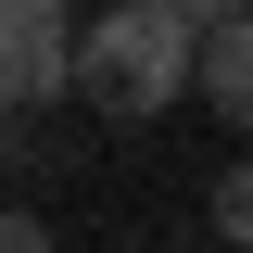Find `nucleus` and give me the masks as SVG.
<instances>
[{
    "label": "nucleus",
    "instance_id": "obj_1",
    "mask_svg": "<svg viewBox=\"0 0 253 253\" xmlns=\"http://www.w3.org/2000/svg\"><path fill=\"white\" fill-rule=\"evenodd\" d=\"M190 13L177 0H114V13H101L89 38H76V101H101V114H165V101L190 89Z\"/></svg>",
    "mask_w": 253,
    "mask_h": 253
},
{
    "label": "nucleus",
    "instance_id": "obj_2",
    "mask_svg": "<svg viewBox=\"0 0 253 253\" xmlns=\"http://www.w3.org/2000/svg\"><path fill=\"white\" fill-rule=\"evenodd\" d=\"M190 89L215 101L228 126H253V0H241V13H215V26L190 38Z\"/></svg>",
    "mask_w": 253,
    "mask_h": 253
},
{
    "label": "nucleus",
    "instance_id": "obj_3",
    "mask_svg": "<svg viewBox=\"0 0 253 253\" xmlns=\"http://www.w3.org/2000/svg\"><path fill=\"white\" fill-rule=\"evenodd\" d=\"M215 241L253 253V165H228V177H215Z\"/></svg>",
    "mask_w": 253,
    "mask_h": 253
},
{
    "label": "nucleus",
    "instance_id": "obj_4",
    "mask_svg": "<svg viewBox=\"0 0 253 253\" xmlns=\"http://www.w3.org/2000/svg\"><path fill=\"white\" fill-rule=\"evenodd\" d=\"M38 241H51V228H38V215H13V203H0V253H38Z\"/></svg>",
    "mask_w": 253,
    "mask_h": 253
},
{
    "label": "nucleus",
    "instance_id": "obj_5",
    "mask_svg": "<svg viewBox=\"0 0 253 253\" xmlns=\"http://www.w3.org/2000/svg\"><path fill=\"white\" fill-rule=\"evenodd\" d=\"M0 26H63V0H0Z\"/></svg>",
    "mask_w": 253,
    "mask_h": 253
},
{
    "label": "nucleus",
    "instance_id": "obj_6",
    "mask_svg": "<svg viewBox=\"0 0 253 253\" xmlns=\"http://www.w3.org/2000/svg\"><path fill=\"white\" fill-rule=\"evenodd\" d=\"M177 13H190V26H215V13H241V0H177Z\"/></svg>",
    "mask_w": 253,
    "mask_h": 253
}]
</instances>
